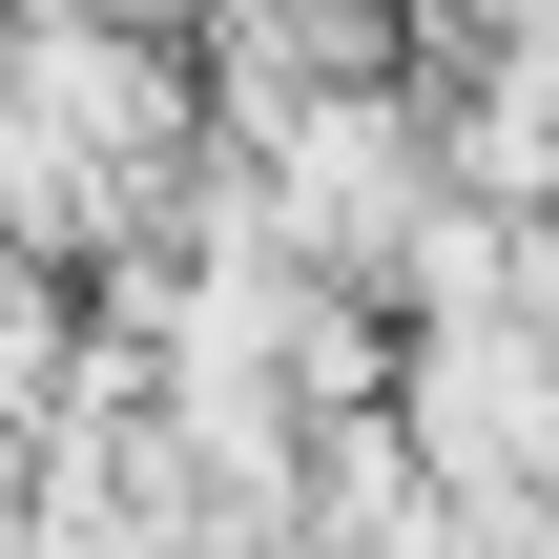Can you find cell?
<instances>
[{"mask_svg":"<svg viewBox=\"0 0 559 559\" xmlns=\"http://www.w3.org/2000/svg\"><path fill=\"white\" fill-rule=\"evenodd\" d=\"M415 415H436V456H456V477H498V456H559V373L519 353V332H456V353L415 373Z\"/></svg>","mask_w":559,"mask_h":559,"instance_id":"obj_1","label":"cell"}]
</instances>
